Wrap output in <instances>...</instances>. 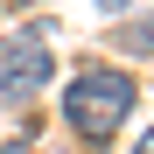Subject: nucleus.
Masks as SVG:
<instances>
[{
  "label": "nucleus",
  "mask_w": 154,
  "mask_h": 154,
  "mask_svg": "<svg viewBox=\"0 0 154 154\" xmlns=\"http://www.w3.org/2000/svg\"><path fill=\"white\" fill-rule=\"evenodd\" d=\"M63 112H70V126L84 140H105L112 126L133 112V77H126V70H98V63L77 70L70 91H63Z\"/></svg>",
  "instance_id": "nucleus-1"
},
{
  "label": "nucleus",
  "mask_w": 154,
  "mask_h": 154,
  "mask_svg": "<svg viewBox=\"0 0 154 154\" xmlns=\"http://www.w3.org/2000/svg\"><path fill=\"white\" fill-rule=\"evenodd\" d=\"M49 21H28L21 35L0 42V91L14 98V105H28L35 91H49V77H56V49H49Z\"/></svg>",
  "instance_id": "nucleus-2"
},
{
  "label": "nucleus",
  "mask_w": 154,
  "mask_h": 154,
  "mask_svg": "<svg viewBox=\"0 0 154 154\" xmlns=\"http://www.w3.org/2000/svg\"><path fill=\"white\" fill-rule=\"evenodd\" d=\"M112 42L126 49V56H154V14H133V21H119Z\"/></svg>",
  "instance_id": "nucleus-3"
},
{
  "label": "nucleus",
  "mask_w": 154,
  "mask_h": 154,
  "mask_svg": "<svg viewBox=\"0 0 154 154\" xmlns=\"http://www.w3.org/2000/svg\"><path fill=\"white\" fill-rule=\"evenodd\" d=\"M91 7H105V14H126V7H133V0H91Z\"/></svg>",
  "instance_id": "nucleus-4"
},
{
  "label": "nucleus",
  "mask_w": 154,
  "mask_h": 154,
  "mask_svg": "<svg viewBox=\"0 0 154 154\" xmlns=\"http://www.w3.org/2000/svg\"><path fill=\"white\" fill-rule=\"evenodd\" d=\"M0 154H35V147H28V140H7V147H0Z\"/></svg>",
  "instance_id": "nucleus-5"
},
{
  "label": "nucleus",
  "mask_w": 154,
  "mask_h": 154,
  "mask_svg": "<svg viewBox=\"0 0 154 154\" xmlns=\"http://www.w3.org/2000/svg\"><path fill=\"white\" fill-rule=\"evenodd\" d=\"M133 154H154V126H147V133H140V147H133Z\"/></svg>",
  "instance_id": "nucleus-6"
}]
</instances>
